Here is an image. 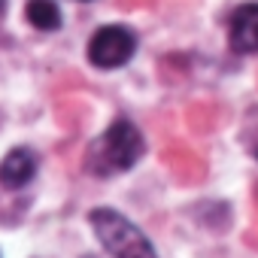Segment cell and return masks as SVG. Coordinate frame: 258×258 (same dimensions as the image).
Instances as JSON below:
<instances>
[{
    "label": "cell",
    "instance_id": "obj_3",
    "mask_svg": "<svg viewBox=\"0 0 258 258\" xmlns=\"http://www.w3.org/2000/svg\"><path fill=\"white\" fill-rule=\"evenodd\" d=\"M137 52V37L121 28V25H106L100 28L91 43H88V61L100 70H115V67H124L127 61L134 58Z\"/></svg>",
    "mask_w": 258,
    "mask_h": 258
},
{
    "label": "cell",
    "instance_id": "obj_4",
    "mask_svg": "<svg viewBox=\"0 0 258 258\" xmlns=\"http://www.w3.org/2000/svg\"><path fill=\"white\" fill-rule=\"evenodd\" d=\"M228 40H231V49L237 55L258 52V4H246L231 16Z\"/></svg>",
    "mask_w": 258,
    "mask_h": 258
},
{
    "label": "cell",
    "instance_id": "obj_1",
    "mask_svg": "<svg viewBox=\"0 0 258 258\" xmlns=\"http://www.w3.org/2000/svg\"><path fill=\"white\" fill-rule=\"evenodd\" d=\"M146 152V143H143V134L131 121H112L106 131L88 146L85 152V167L97 176H112V173H124L131 170Z\"/></svg>",
    "mask_w": 258,
    "mask_h": 258
},
{
    "label": "cell",
    "instance_id": "obj_5",
    "mask_svg": "<svg viewBox=\"0 0 258 258\" xmlns=\"http://www.w3.org/2000/svg\"><path fill=\"white\" fill-rule=\"evenodd\" d=\"M37 173V158L31 149H13L4 161H0V182L7 188H22L34 179Z\"/></svg>",
    "mask_w": 258,
    "mask_h": 258
},
{
    "label": "cell",
    "instance_id": "obj_2",
    "mask_svg": "<svg viewBox=\"0 0 258 258\" xmlns=\"http://www.w3.org/2000/svg\"><path fill=\"white\" fill-rule=\"evenodd\" d=\"M88 222H91L100 246L112 258H158L152 243H149V237L131 219H124L118 210L97 207V210H91Z\"/></svg>",
    "mask_w": 258,
    "mask_h": 258
},
{
    "label": "cell",
    "instance_id": "obj_6",
    "mask_svg": "<svg viewBox=\"0 0 258 258\" xmlns=\"http://www.w3.org/2000/svg\"><path fill=\"white\" fill-rule=\"evenodd\" d=\"M25 16L37 31H58L61 28V10L55 0H28Z\"/></svg>",
    "mask_w": 258,
    "mask_h": 258
},
{
    "label": "cell",
    "instance_id": "obj_7",
    "mask_svg": "<svg viewBox=\"0 0 258 258\" xmlns=\"http://www.w3.org/2000/svg\"><path fill=\"white\" fill-rule=\"evenodd\" d=\"M7 13V0H0V16H4Z\"/></svg>",
    "mask_w": 258,
    "mask_h": 258
}]
</instances>
